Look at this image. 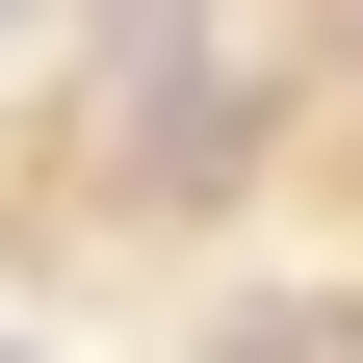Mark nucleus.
Masks as SVG:
<instances>
[{"instance_id": "1", "label": "nucleus", "mask_w": 363, "mask_h": 363, "mask_svg": "<svg viewBox=\"0 0 363 363\" xmlns=\"http://www.w3.org/2000/svg\"><path fill=\"white\" fill-rule=\"evenodd\" d=\"M208 363H337V311H234V337H208Z\"/></svg>"}, {"instance_id": "2", "label": "nucleus", "mask_w": 363, "mask_h": 363, "mask_svg": "<svg viewBox=\"0 0 363 363\" xmlns=\"http://www.w3.org/2000/svg\"><path fill=\"white\" fill-rule=\"evenodd\" d=\"M0 363H26V337H0Z\"/></svg>"}]
</instances>
